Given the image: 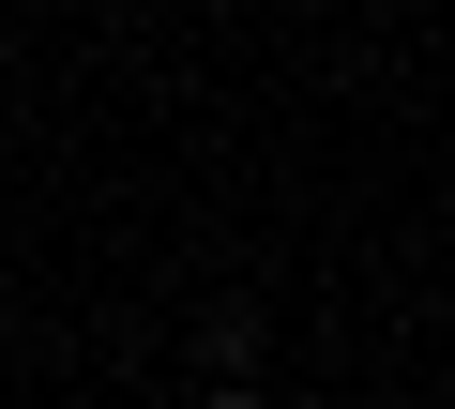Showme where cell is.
Segmentation results:
<instances>
[{"label":"cell","mask_w":455,"mask_h":409,"mask_svg":"<svg viewBox=\"0 0 455 409\" xmlns=\"http://www.w3.org/2000/svg\"><path fill=\"white\" fill-rule=\"evenodd\" d=\"M197 349H212L228 379H259V303H212V319H197Z\"/></svg>","instance_id":"cell-1"},{"label":"cell","mask_w":455,"mask_h":409,"mask_svg":"<svg viewBox=\"0 0 455 409\" xmlns=\"http://www.w3.org/2000/svg\"><path fill=\"white\" fill-rule=\"evenodd\" d=\"M197 409H259V379H212V394H197Z\"/></svg>","instance_id":"cell-2"}]
</instances>
